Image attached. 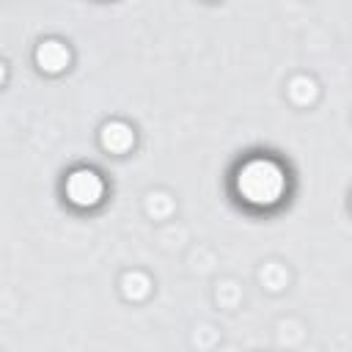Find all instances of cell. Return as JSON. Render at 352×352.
Listing matches in <instances>:
<instances>
[{
    "mask_svg": "<svg viewBox=\"0 0 352 352\" xmlns=\"http://www.w3.org/2000/svg\"><path fill=\"white\" fill-rule=\"evenodd\" d=\"M104 187H102V179L94 173V170H74L69 179H66V195L74 206H94L99 204Z\"/></svg>",
    "mask_w": 352,
    "mask_h": 352,
    "instance_id": "obj_2",
    "label": "cell"
},
{
    "mask_svg": "<svg viewBox=\"0 0 352 352\" xmlns=\"http://www.w3.org/2000/svg\"><path fill=\"white\" fill-rule=\"evenodd\" d=\"M292 96H294L297 102H308V99L314 96V82H311V80H302V77L294 80V82H292Z\"/></svg>",
    "mask_w": 352,
    "mask_h": 352,
    "instance_id": "obj_6",
    "label": "cell"
},
{
    "mask_svg": "<svg viewBox=\"0 0 352 352\" xmlns=\"http://www.w3.org/2000/svg\"><path fill=\"white\" fill-rule=\"evenodd\" d=\"M132 140H135L132 138V129L126 124H121V121H113V124H107L102 129V143L110 151H126L132 146Z\"/></svg>",
    "mask_w": 352,
    "mask_h": 352,
    "instance_id": "obj_4",
    "label": "cell"
},
{
    "mask_svg": "<svg viewBox=\"0 0 352 352\" xmlns=\"http://www.w3.org/2000/svg\"><path fill=\"white\" fill-rule=\"evenodd\" d=\"M124 294H126V297H132V300L146 297V294H148V278H146V275H140V272L126 275V278H124Z\"/></svg>",
    "mask_w": 352,
    "mask_h": 352,
    "instance_id": "obj_5",
    "label": "cell"
},
{
    "mask_svg": "<svg viewBox=\"0 0 352 352\" xmlns=\"http://www.w3.org/2000/svg\"><path fill=\"white\" fill-rule=\"evenodd\" d=\"M286 190L283 168L272 160H250L236 173V192L253 206H272Z\"/></svg>",
    "mask_w": 352,
    "mask_h": 352,
    "instance_id": "obj_1",
    "label": "cell"
},
{
    "mask_svg": "<svg viewBox=\"0 0 352 352\" xmlns=\"http://www.w3.org/2000/svg\"><path fill=\"white\" fill-rule=\"evenodd\" d=\"M69 58H72V55H69V50H66L60 41H44V44L36 50L38 66H41L44 72H50V74L66 69V66H69Z\"/></svg>",
    "mask_w": 352,
    "mask_h": 352,
    "instance_id": "obj_3",
    "label": "cell"
}]
</instances>
